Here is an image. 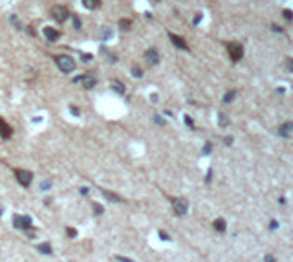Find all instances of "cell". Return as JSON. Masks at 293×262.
<instances>
[{"label":"cell","mask_w":293,"mask_h":262,"mask_svg":"<svg viewBox=\"0 0 293 262\" xmlns=\"http://www.w3.org/2000/svg\"><path fill=\"white\" fill-rule=\"evenodd\" d=\"M55 62H57V66L64 71V74H70V71L75 70V61L70 55H57L55 57Z\"/></svg>","instance_id":"obj_1"},{"label":"cell","mask_w":293,"mask_h":262,"mask_svg":"<svg viewBox=\"0 0 293 262\" xmlns=\"http://www.w3.org/2000/svg\"><path fill=\"white\" fill-rule=\"evenodd\" d=\"M51 17H53L57 22H64V20H68V17H70V9L66 8V6H53Z\"/></svg>","instance_id":"obj_2"},{"label":"cell","mask_w":293,"mask_h":262,"mask_svg":"<svg viewBox=\"0 0 293 262\" xmlns=\"http://www.w3.org/2000/svg\"><path fill=\"white\" fill-rule=\"evenodd\" d=\"M227 52H229V57H231L233 61H240L242 55H244V48H242V44H238V42H229V44H227Z\"/></svg>","instance_id":"obj_3"},{"label":"cell","mask_w":293,"mask_h":262,"mask_svg":"<svg viewBox=\"0 0 293 262\" xmlns=\"http://www.w3.org/2000/svg\"><path fill=\"white\" fill-rule=\"evenodd\" d=\"M15 176L18 180L20 185H24V187H30L31 185V180H33V174L30 171H24V169H17L15 171Z\"/></svg>","instance_id":"obj_4"},{"label":"cell","mask_w":293,"mask_h":262,"mask_svg":"<svg viewBox=\"0 0 293 262\" xmlns=\"http://www.w3.org/2000/svg\"><path fill=\"white\" fill-rule=\"evenodd\" d=\"M172 209H174V213L178 216H183L187 213V209H189V205H187V202L183 198H172Z\"/></svg>","instance_id":"obj_5"},{"label":"cell","mask_w":293,"mask_h":262,"mask_svg":"<svg viewBox=\"0 0 293 262\" xmlns=\"http://www.w3.org/2000/svg\"><path fill=\"white\" fill-rule=\"evenodd\" d=\"M13 224L18 229H31V216H28V214L20 216V214H17V216L13 218Z\"/></svg>","instance_id":"obj_6"},{"label":"cell","mask_w":293,"mask_h":262,"mask_svg":"<svg viewBox=\"0 0 293 262\" xmlns=\"http://www.w3.org/2000/svg\"><path fill=\"white\" fill-rule=\"evenodd\" d=\"M75 83H81L86 90H90V88H94L95 84H97V79L92 75V74H84V75H81V77H77L75 79Z\"/></svg>","instance_id":"obj_7"},{"label":"cell","mask_w":293,"mask_h":262,"mask_svg":"<svg viewBox=\"0 0 293 262\" xmlns=\"http://www.w3.org/2000/svg\"><path fill=\"white\" fill-rule=\"evenodd\" d=\"M11 134H13V130H11V127L4 121L2 117H0V137L2 139H9L11 137Z\"/></svg>","instance_id":"obj_8"},{"label":"cell","mask_w":293,"mask_h":262,"mask_svg":"<svg viewBox=\"0 0 293 262\" xmlns=\"http://www.w3.org/2000/svg\"><path fill=\"white\" fill-rule=\"evenodd\" d=\"M169 39L172 40V44L176 46V48H179V50H189V46H187V42L182 39V37H178V35H174V33H169Z\"/></svg>","instance_id":"obj_9"},{"label":"cell","mask_w":293,"mask_h":262,"mask_svg":"<svg viewBox=\"0 0 293 262\" xmlns=\"http://www.w3.org/2000/svg\"><path fill=\"white\" fill-rule=\"evenodd\" d=\"M145 59H147V62H148L150 66H154V64L160 62V55H157V52L154 50V48H150V50L145 52Z\"/></svg>","instance_id":"obj_10"},{"label":"cell","mask_w":293,"mask_h":262,"mask_svg":"<svg viewBox=\"0 0 293 262\" xmlns=\"http://www.w3.org/2000/svg\"><path fill=\"white\" fill-rule=\"evenodd\" d=\"M59 35H61V33H59L57 30H53L51 26H46V28H44V37H46L50 42H55V40L59 39Z\"/></svg>","instance_id":"obj_11"},{"label":"cell","mask_w":293,"mask_h":262,"mask_svg":"<svg viewBox=\"0 0 293 262\" xmlns=\"http://www.w3.org/2000/svg\"><path fill=\"white\" fill-rule=\"evenodd\" d=\"M37 249H39L40 253H44V255H51V253H53V249H51V246H50L48 242H42V244H39V246H37Z\"/></svg>","instance_id":"obj_12"},{"label":"cell","mask_w":293,"mask_h":262,"mask_svg":"<svg viewBox=\"0 0 293 262\" xmlns=\"http://www.w3.org/2000/svg\"><path fill=\"white\" fill-rule=\"evenodd\" d=\"M81 2H83V6L88 8V9H95V8H99L101 0H81Z\"/></svg>","instance_id":"obj_13"},{"label":"cell","mask_w":293,"mask_h":262,"mask_svg":"<svg viewBox=\"0 0 293 262\" xmlns=\"http://www.w3.org/2000/svg\"><path fill=\"white\" fill-rule=\"evenodd\" d=\"M293 130V123H286V125H282L280 128H279V134H282V136H288L289 132Z\"/></svg>","instance_id":"obj_14"},{"label":"cell","mask_w":293,"mask_h":262,"mask_svg":"<svg viewBox=\"0 0 293 262\" xmlns=\"http://www.w3.org/2000/svg\"><path fill=\"white\" fill-rule=\"evenodd\" d=\"M213 226H214V229H216V231H220V233H223V231H225V222H223V218H216Z\"/></svg>","instance_id":"obj_15"},{"label":"cell","mask_w":293,"mask_h":262,"mask_svg":"<svg viewBox=\"0 0 293 262\" xmlns=\"http://www.w3.org/2000/svg\"><path fill=\"white\" fill-rule=\"evenodd\" d=\"M103 194H104V198H106V200H110V202H121V198H119L117 194H114V193H108V191H103Z\"/></svg>","instance_id":"obj_16"},{"label":"cell","mask_w":293,"mask_h":262,"mask_svg":"<svg viewBox=\"0 0 293 262\" xmlns=\"http://www.w3.org/2000/svg\"><path fill=\"white\" fill-rule=\"evenodd\" d=\"M130 26H132V20H128V18H121L119 20V28L121 30H130Z\"/></svg>","instance_id":"obj_17"},{"label":"cell","mask_w":293,"mask_h":262,"mask_svg":"<svg viewBox=\"0 0 293 262\" xmlns=\"http://www.w3.org/2000/svg\"><path fill=\"white\" fill-rule=\"evenodd\" d=\"M112 88H114L117 93H121V95L125 93V88H123V84H121L119 81H114V83H112Z\"/></svg>","instance_id":"obj_18"},{"label":"cell","mask_w":293,"mask_h":262,"mask_svg":"<svg viewBox=\"0 0 293 262\" xmlns=\"http://www.w3.org/2000/svg\"><path fill=\"white\" fill-rule=\"evenodd\" d=\"M235 97H236V93H235V92H227V93H225V97H223V101H225V103H231Z\"/></svg>","instance_id":"obj_19"},{"label":"cell","mask_w":293,"mask_h":262,"mask_svg":"<svg viewBox=\"0 0 293 262\" xmlns=\"http://www.w3.org/2000/svg\"><path fill=\"white\" fill-rule=\"evenodd\" d=\"M132 75H134V77H143V71H141L138 66H134V68H132Z\"/></svg>","instance_id":"obj_20"},{"label":"cell","mask_w":293,"mask_h":262,"mask_svg":"<svg viewBox=\"0 0 293 262\" xmlns=\"http://www.w3.org/2000/svg\"><path fill=\"white\" fill-rule=\"evenodd\" d=\"M94 213H95V214H103V213H104L103 205H99V204H94Z\"/></svg>","instance_id":"obj_21"},{"label":"cell","mask_w":293,"mask_h":262,"mask_svg":"<svg viewBox=\"0 0 293 262\" xmlns=\"http://www.w3.org/2000/svg\"><path fill=\"white\" fill-rule=\"evenodd\" d=\"M66 235H68L70 238H75V236H77V231H75L73 227H68V229H66Z\"/></svg>","instance_id":"obj_22"},{"label":"cell","mask_w":293,"mask_h":262,"mask_svg":"<svg viewBox=\"0 0 293 262\" xmlns=\"http://www.w3.org/2000/svg\"><path fill=\"white\" fill-rule=\"evenodd\" d=\"M218 121H220V125H222V127H225V125H227V119H225V115H223V114H220Z\"/></svg>","instance_id":"obj_23"},{"label":"cell","mask_w":293,"mask_h":262,"mask_svg":"<svg viewBox=\"0 0 293 262\" xmlns=\"http://www.w3.org/2000/svg\"><path fill=\"white\" fill-rule=\"evenodd\" d=\"M284 17H286L288 20H291V18H293V11H289V9H284Z\"/></svg>","instance_id":"obj_24"},{"label":"cell","mask_w":293,"mask_h":262,"mask_svg":"<svg viewBox=\"0 0 293 262\" xmlns=\"http://www.w3.org/2000/svg\"><path fill=\"white\" fill-rule=\"evenodd\" d=\"M116 260H119V262H134L132 258H126V257H119V255L116 257Z\"/></svg>","instance_id":"obj_25"},{"label":"cell","mask_w":293,"mask_h":262,"mask_svg":"<svg viewBox=\"0 0 293 262\" xmlns=\"http://www.w3.org/2000/svg\"><path fill=\"white\" fill-rule=\"evenodd\" d=\"M264 262H277V260H275V257H271V255H266V257H264Z\"/></svg>","instance_id":"obj_26"},{"label":"cell","mask_w":293,"mask_h":262,"mask_svg":"<svg viewBox=\"0 0 293 262\" xmlns=\"http://www.w3.org/2000/svg\"><path fill=\"white\" fill-rule=\"evenodd\" d=\"M73 26H75V30H79V28H81V22H79V18H77V17H73Z\"/></svg>","instance_id":"obj_27"},{"label":"cell","mask_w":293,"mask_h":262,"mask_svg":"<svg viewBox=\"0 0 293 262\" xmlns=\"http://www.w3.org/2000/svg\"><path fill=\"white\" fill-rule=\"evenodd\" d=\"M160 238H161V240H169V235L165 231H160Z\"/></svg>","instance_id":"obj_28"},{"label":"cell","mask_w":293,"mask_h":262,"mask_svg":"<svg viewBox=\"0 0 293 262\" xmlns=\"http://www.w3.org/2000/svg\"><path fill=\"white\" fill-rule=\"evenodd\" d=\"M154 121H156L157 125H163V119H161L160 115H154Z\"/></svg>","instance_id":"obj_29"},{"label":"cell","mask_w":293,"mask_h":262,"mask_svg":"<svg viewBox=\"0 0 293 262\" xmlns=\"http://www.w3.org/2000/svg\"><path fill=\"white\" fill-rule=\"evenodd\" d=\"M50 185H51L50 182H44V183H42V191H48V189H50Z\"/></svg>","instance_id":"obj_30"},{"label":"cell","mask_w":293,"mask_h":262,"mask_svg":"<svg viewBox=\"0 0 293 262\" xmlns=\"http://www.w3.org/2000/svg\"><path fill=\"white\" fill-rule=\"evenodd\" d=\"M288 68L289 71H293V59H288Z\"/></svg>","instance_id":"obj_31"},{"label":"cell","mask_w":293,"mask_h":262,"mask_svg":"<svg viewBox=\"0 0 293 262\" xmlns=\"http://www.w3.org/2000/svg\"><path fill=\"white\" fill-rule=\"evenodd\" d=\"M185 123H187V125L192 128V119H191V117H187V115H185Z\"/></svg>","instance_id":"obj_32"},{"label":"cell","mask_w":293,"mask_h":262,"mask_svg":"<svg viewBox=\"0 0 293 262\" xmlns=\"http://www.w3.org/2000/svg\"><path fill=\"white\" fill-rule=\"evenodd\" d=\"M70 110H72V114H73V115H79V108H75V106H72Z\"/></svg>","instance_id":"obj_33"},{"label":"cell","mask_w":293,"mask_h":262,"mask_svg":"<svg viewBox=\"0 0 293 262\" xmlns=\"http://www.w3.org/2000/svg\"><path fill=\"white\" fill-rule=\"evenodd\" d=\"M204 152H211V143H205V149H204Z\"/></svg>","instance_id":"obj_34"},{"label":"cell","mask_w":293,"mask_h":262,"mask_svg":"<svg viewBox=\"0 0 293 262\" xmlns=\"http://www.w3.org/2000/svg\"><path fill=\"white\" fill-rule=\"evenodd\" d=\"M83 59H84V61H90V59H92V55H90V53H84Z\"/></svg>","instance_id":"obj_35"},{"label":"cell","mask_w":293,"mask_h":262,"mask_svg":"<svg viewBox=\"0 0 293 262\" xmlns=\"http://www.w3.org/2000/svg\"><path fill=\"white\" fill-rule=\"evenodd\" d=\"M81 194H88V187H83L81 189Z\"/></svg>","instance_id":"obj_36"},{"label":"cell","mask_w":293,"mask_h":262,"mask_svg":"<svg viewBox=\"0 0 293 262\" xmlns=\"http://www.w3.org/2000/svg\"><path fill=\"white\" fill-rule=\"evenodd\" d=\"M156 2H157V0H156Z\"/></svg>","instance_id":"obj_37"}]
</instances>
